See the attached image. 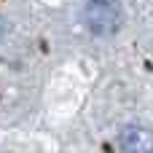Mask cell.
<instances>
[{
    "mask_svg": "<svg viewBox=\"0 0 153 153\" xmlns=\"http://www.w3.org/2000/svg\"><path fill=\"white\" fill-rule=\"evenodd\" d=\"M83 22L86 27L94 32V35H113L121 24V16L116 11V5L110 3H89L86 11H83Z\"/></svg>",
    "mask_w": 153,
    "mask_h": 153,
    "instance_id": "1",
    "label": "cell"
},
{
    "mask_svg": "<svg viewBox=\"0 0 153 153\" xmlns=\"http://www.w3.org/2000/svg\"><path fill=\"white\" fill-rule=\"evenodd\" d=\"M118 145L124 153H153V132L140 124H129L118 132Z\"/></svg>",
    "mask_w": 153,
    "mask_h": 153,
    "instance_id": "2",
    "label": "cell"
},
{
    "mask_svg": "<svg viewBox=\"0 0 153 153\" xmlns=\"http://www.w3.org/2000/svg\"><path fill=\"white\" fill-rule=\"evenodd\" d=\"M94 3H110V5H116L118 0H94Z\"/></svg>",
    "mask_w": 153,
    "mask_h": 153,
    "instance_id": "3",
    "label": "cell"
}]
</instances>
